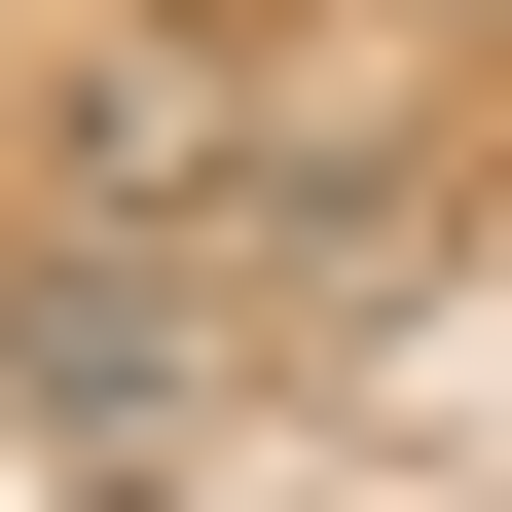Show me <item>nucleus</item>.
Returning a JSON list of instances; mask_svg holds the SVG:
<instances>
[{"instance_id":"f257e3e1","label":"nucleus","mask_w":512,"mask_h":512,"mask_svg":"<svg viewBox=\"0 0 512 512\" xmlns=\"http://www.w3.org/2000/svg\"><path fill=\"white\" fill-rule=\"evenodd\" d=\"M0 366H37V403H183V256H37Z\"/></svg>"}]
</instances>
